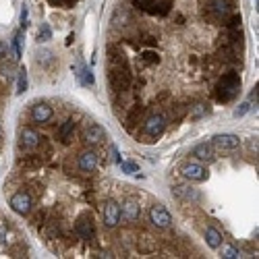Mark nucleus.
Segmentation results:
<instances>
[{
    "label": "nucleus",
    "mask_w": 259,
    "mask_h": 259,
    "mask_svg": "<svg viewBox=\"0 0 259 259\" xmlns=\"http://www.w3.org/2000/svg\"><path fill=\"white\" fill-rule=\"evenodd\" d=\"M239 92H241V79H239L236 73H228V75H224L220 79V83H218V100L230 102V100H234L236 96H239Z\"/></svg>",
    "instance_id": "f257e3e1"
},
{
    "label": "nucleus",
    "mask_w": 259,
    "mask_h": 259,
    "mask_svg": "<svg viewBox=\"0 0 259 259\" xmlns=\"http://www.w3.org/2000/svg\"><path fill=\"white\" fill-rule=\"evenodd\" d=\"M108 79H110V85L114 92H124L131 85V75L122 67H112L110 73H108Z\"/></svg>",
    "instance_id": "f03ea898"
},
{
    "label": "nucleus",
    "mask_w": 259,
    "mask_h": 259,
    "mask_svg": "<svg viewBox=\"0 0 259 259\" xmlns=\"http://www.w3.org/2000/svg\"><path fill=\"white\" fill-rule=\"evenodd\" d=\"M149 222L158 228H168L172 224V215L164 205H154L149 209Z\"/></svg>",
    "instance_id": "7ed1b4c3"
},
{
    "label": "nucleus",
    "mask_w": 259,
    "mask_h": 259,
    "mask_svg": "<svg viewBox=\"0 0 259 259\" xmlns=\"http://www.w3.org/2000/svg\"><path fill=\"white\" fill-rule=\"evenodd\" d=\"M211 145L215 149H220V152H232V149H236L241 145V139L236 135H230V133H222V135H215L211 139Z\"/></svg>",
    "instance_id": "20e7f679"
},
{
    "label": "nucleus",
    "mask_w": 259,
    "mask_h": 259,
    "mask_svg": "<svg viewBox=\"0 0 259 259\" xmlns=\"http://www.w3.org/2000/svg\"><path fill=\"white\" fill-rule=\"evenodd\" d=\"M183 177L187 179V181H195V183H201V181H205L207 179V170L201 166V164H197V162H187L185 166H183Z\"/></svg>",
    "instance_id": "39448f33"
},
{
    "label": "nucleus",
    "mask_w": 259,
    "mask_h": 259,
    "mask_svg": "<svg viewBox=\"0 0 259 259\" xmlns=\"http://www.w3.org/2000/svg\"><path fill=\"white\" fill-rule=\"evenodd\" d=\"M11 207H13V211H17L21 215H27L31 211V197H29V193H23V191L15 193V195L11 197Z\"/></svg>",
    "instance_id": "423d86ee"
},
{
    "label": "nucleus",
    "mask_w": 259,
    "mask_h": 259,
    "mask_svg": "<svg viewBox=\"0 0 259 259\" xmlns=\"http://www.w3.org/2000/svg\"><path fill=\"white\" fill-rule=\"evenodd\" d=\"M166 128V118L162 114H152L145 120V133L149 137H160Z\"/></svg>",
    "instance_id": "0eeeda50"
},
{
    "label": "nucleus",
    "mask_w": 259,
    "mask_h": 259,
    "mask_svg": "<svg viewBox=\"0 0 259 259\" xmlns=\"http://www.w3.org/2000/svg\"><path fill=\"white\" fill-rule=\"evenodd\" d=\"M120 222V205L116 201H106L104 205V224L108 228H114Z\"/></svg>",
    "instance_id": "6e6552de"
},
{
    "label": "nucleus",
    "mask_w": 259,
    "mask_h": 259,
    "mask_svg": "<svg viewBox=\"0 0 259 259\" xmlns=\"http://www.w3.org/2000/svg\"><path fill=\"white\" fill-rule=\"evenodd\" d=\"M139 215H141V205L135 201V199H126L120 207V218H124L126 222H135L139 220Z\"/></svg>",
    "instance_id": "1a4fd4ad"
},
{
    "label": "nucleus",
    "mask_w": 259,
    "mask_h": 259,
    "mask_svg": "<svg viewBox=\"0 0 259 259\" xmlns=\"http://www.w3.org/2000/svg\"><path fill=\"white\" fill-rule=\"evenodd\" d=\"M79 170L85 172V175H90V172H96L98 168V154L94 152V149H90V152H83L79 156Z\"/></svg>",
    "instance_id": "9d476101"
},
{
    "label": "nucleus",
    "mask_w": 259,
    "mask_h": 259,
    "mask_svg": "<svg viewBox=\"0 0 259 259\" xmlns=\"http://www.w3.org/2000/svg\"><path fill=\"white\" fill-rule=\"evenodd\" d=\"M19 143L23 149H35L39 145V135L33 131V128L25 126V128H21V133H19Z\"/></svg>",
    "instance_id": "9b49d317"
},
{
    "label": "nucleus",
    "mask_w": 259,
    "mask_h": 259,
    "mask_svg": "<svg viewBox=\"0 0 259 259\" xmlns=\"http://www.w3.org/2000/svg\"><path fill=\"white\" fill-rule=\"evenodd\" d=\"M75 230H77V234L81 236V239H92L94 236V218L88 213H83L75 224Z\"/></svg>",
    "instance_id": "f8f14e48"
},
{
    "label": "nucleus",
    "mask_w": 259,
    "mask_h": 259,
    "mask_svg": "<svg viewBox=\"0 0 259 259\" xmlns=\"http://www.w3.org/2000/svg\"><path fill=\"white\" fill-rule=\"evenodd\" d=\"M52 116H54V110H52V106H48V104H35L33 110H31L33 122H39V124L48 122Z\"/></svg>",
    "instance_id": "ddd939ff"
},
{
    "label": "nucleus",
    "mask_w": 259,
    "mask_h": 259,
    "mask_svg": "<svg viewBox=\"0 0 259 259\" xmlns=\"http://www.w3.org/2000/svg\"><path fill=\"white\" fill-rule=\"evenodd\" d=\"M104 139H106V131L100 124H90L88 126V131H85V141H88L90 145H100Z\"/></svg>",
    "instance_id": "4468645a"
},
{
    "label": "nucleus",
    "mask_w": 259,
    "mask_h": 259,
    "mask_svg": "<svg viewBox=\"0 0 259 259\" xmlns=\"http://www.w3.org/2000/svg\"><path fill=\"white\" fill-rule=\"evenodd\" d=\"M205 243L209 249H220L222 245V232L218 228H213V226H207L205 228Z\"/></svg>",
    "instance_id": "2eb2a0df"
},
{
    "label": "nucleus",
    "mask_w": 259,
    "mask_h": 259,
    "mask_svg": "<svg viewBox=\"0 0 259 259\" xmlns=\"http://www.w3.org/2000/svg\"><path fill=\"white\" fill-rule=\"evenodd\" d=\"M193 156L199 158V160H205V162H211L215 156H213V145L211 143H199L195 149H193Z\"/></svg>",
    "instance_id": "dca6fc26"
},
{
    "label": "nucleus",
    "mask_w": 259,
    "mask_h": 259,
    "mask_svg": "<svg viewBox=\"0 0 259 259\" xmlns=\"http://www.w3.org/2000/svg\"><path fill=\"white\" fill-rule=\"evenodd\" d=\"M211 13H213V19L222 21V19H226V17H228L230 7H228L226 0H211Z\"/></svg>",
    "instance_id": "f3484780"
},
{
    "label": "nucleus",
    "mask_w": 259,
    "mask_h": 259,
    "mask_svg": "<svg viewBox=\"0 0 259 259\" xmlns=\"http://www.w3.org/2000/svg\"><path fill=\"white\" fill-rule=\"evenodd\" d=\"M15 75H17V71H15V64L13 62H3V64H0V81H3L5 85L13 83Z\"/></svg>",
    "instance_id": "a211bd4d"
},
{
    "label": "nucleus",
    "mask_w": 259,
    "mask_h": 259,
    "mask_svg": "<svg viewBox=\"0 0 259 259\" xmlns=\"http://www.w3.org/2000/svg\"><path fill=\"white\" fill-rule=\"evenodd\" d=\"M73 131H75V122H73V118L64 120V122H62V126L58 128V139H60L62 143H69V141H71Z\"/></svg>",
    "instance_id": "6ab92c4d"
},
{
    "label": "nucleus",
    "mask_w": 259,
    "mask_h": 259,
    "mask_svg": "<svg viewBox=\"0 0 259 259\" xmlns=\"http://www.w3.org/2000/svg\"><path fill=\"white\" fill-rule=\"evenodd\" d=\"M25 92H27V71L19 69L17 71V96L25 94Z\"/></svg>",
    "instance_id": "aec40b11"
},
{
    "label": "nucleus",
    "mask_w": 259,
    "mask_h": 259,
    "mask_svg": "<svg viewBox=\"0 0 259 259\" xmlns=\"http://www.w3.org/2000/svg\"><path fill=\"white\" fill-rule=\"evenodd\" d=\"M175 193H177V197H181V199H199V195L195 191H187V187H175Z\"/></svg>",
    "instance_id": "412c9836"
},
{
    "label": "nucleus",
    "mask_w": 259,
    "mask_h": 259,
    "mask_svg": "<svg viewBox=\"0 0 259 259\" xmlns=\"http://www.w3.org/2000/svg\"><path fill=\"white\" fill-rule=\"evenodd\" d=\"M239 255L241 253H239V249H236L234 245H224L222 247V259H239Z\"/></svg>",
    "instance_id": "4be33fe9"
},
{
    "label": "nucleus",
    "mask_w": 259,
    "mask_h": 259,
    "mask_svg": "<svg viewBox=\"0 0 259 259\" xmlns=\"http://www.w3.org/2000/svg\"><path fill=\"white\" fill-rule=\"evenodd\" d=\"M21 44H23V31H17L15 33V58L17 60L21 58V54H23L21 52Z\"/></svg>",
    "instance_id": "5701e85b"
},
{
    "label": "nucleus",
    "mask_w": 259,
    "mask_h": 259,
    "mask_svg": "<svg viewBox=\"0 0 259 259\" xmlns=\"http://www.w3.org/2000/svg\"><path fill=\"white\" fill-rule=\"evenodd\" d=\"M205 114H207V106L205 104H195V108H193V112H191L193 118H201Z\"/></svg>",
    "instance_id": "b1692460"
},
{
    "label": "nucleus",
    "mask_w": 259,
    "mask_h": 259,
    "mask_svg": "<svg viewBox=\"0 0 259 259\" xmlns=\"http://www.w3.org/2000/svg\"><path fill=\"white\" fill-rule=\"evenodd\" d=\"M50 37H52L50 27H48V25H41V27H39V31H37V39H39V41H48Z\"/></svg>",
    "instance_id": "393cba45"
},
{
    "label": "nucleus",
    "mask_w": 259,
    "mask_h": 259,
    "mask_svg": "<svg viewBox=\"0 0 259 259\" xmlns=\"http://www.w3.org/2000/svg\"><path fill=\"white\" fill-rule=\"evenodd\" d=\"M79 71H81V73H77V75H79V77H83V83H90V85L94 83V75H92V71H90V69H79Z\"/></svg>",
    "instance_id": "a878e982"
},
{
    "label": "nucleus",
    "mask_w": 259,
    "mask_h": 259,
    "mask_svg": "<svg viewBox=\"0 0 259 259\" xmlns=\"http://www.w3.org/2000/svg\"><path fill=\"white\" fill-rule=\"evenodd\" d=\"M120 168H122L124 172H128V175H135V172H137V166L131 164V162H120Z\"/></svg>",
    "instance_id": "bb28decb"
},
{
    "label": "nucleus",
    "mask_w": 259,
    "mask_h": 259,
    "mask_svg": "<svg viewBox=\"0 0 259 259\" xmlns=\"http://www.w3.org/2000/svg\"><path fill=\"white\" fill-rule=\"evenodd\" d=\"M160 58H158V54L156 52H145L143 54V62H147V64H152V62H158Z\"/></svg>",
    "instance_id": "cd10ccee"
},
{
    "label": "nucleus",
    "mask_w": 259,
    "mask_h": 259,
    "mask_svg": "<svg viewBox=\"0 0 259 259\" xmlns=\"http://www.w3.org/2000/svg\"><path fill=\"white\" fill-rule=\"evenodd\" d=\"M249 108H251V104H249V102L241 104V108H236V112H234V116H243V114H247V112H249Z\"/></svg>",
    "instance_id": "c85d7f7f"
},
{
    "label": "nucleus",
    "mask_w": 259,
    "mask_h": 259,
    "mask_svg": "<svg viewBox=\"0 0 259 259\" xmlns=\"http://www.w3.org/2000/svg\"><path fill=\"white\" fill-rule=\"evenodd\" d=\"M48 3H52V5H56V7H64V9H67V7H71L73 0H48Z\"/></svg>",
    "instance_id": "c756f323"
},
{
    "label": "nucleus",
    "mask_w": 259,
    "mask_h": 259,
    "mask_svg": "<svg viewBox=\"0 0 259 259\" xmlns=\"http://www.w3.org/2000/svg\"><path fill=\"white\" fill-rule=\"evenodd\" d=\"M7 239V222L0 220V241H5Z\"/></svg>",
    "instance_id": "7c9ffc66"
},
{
    "label": "nucleus",
    "mask_w": 259,
    "mask_h": 259,
    "mask_svg": "<svg viewBox=\"0 0 259 259\" xmlns=\"http://www.w3.org/2000/svg\"><path fill=\"white\" fill-rule=\"evenodd\" d=\"M5 56H7V44L0 39V58H5Z\"/></svg>",
    "instance_id": "2f4dec72"
}]
</instances>
